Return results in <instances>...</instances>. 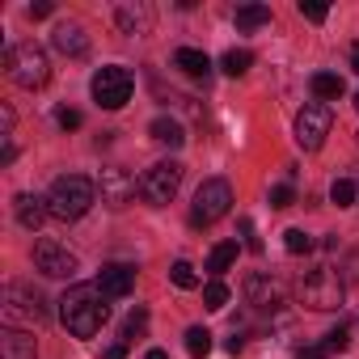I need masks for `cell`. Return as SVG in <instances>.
<instances>
[{
    "label": "cell",
    "instance_id": "e575fe53",
    "mask_svg": "<svg viewBox=\"0 0 359 359\" xmlns=\"http://www.w3.org/2000/svg\"><path fill=\"white\" fill-rule=\"evenodd\" d=\"M102 359H127V342L118 338L114 346H106V351H102Z\"/></svg>",
    "mask_w": 359,
    "mask_h": 359
},
{
    "label": "cell",
    "instance_id": "8d00e7d4",
    "mask_svg": "<svg viewBox=\"0 0 359 359\" xmlns=\"http://www.w3.org/2000/svg\"><path fill=\"white\" fill-rule=\"evenodd\" d=\"M144 359H169V355H165V351H161V346H152V351H148V355H144Z\"/></svg>",
    "mask_w": 359,
    "mask_h": 359
},
{
    "label": "cell",
    "instance_id": "5bb4252c",
    "mask_svg": "<svg viewBox=\"0 0 359 359\" xmlns=\"http://www.w3.org/2000/svg\"><path fill=\"white\" fill-rule=\"evenodd\" d=\"M131 287H135V266H127V262H106L102 266L97 292L106 300H123V296H131Z\"/></svg>",
    "mask_w": 359,
    "mask_h": 359
},
{
    "label": "cell",
    "instance_id": "8992f818",
    "mask_svg": "<svg viewBox=\"0 0 359 359\" xmlns=\"http://www.w3.org/2000/svg\"><path fill=\"white\" fill-rule=\"evenodd\" d=\"M233 212V187L224 177H208V182L195 191V208H191V224L195 229H208L216 220H224Z\"/></svg>",
    "mask_w": 359,
    "mask_h": 359
},
{
    "label": "cell",
    "instance_id": "7402d4cb",
    "mask_svg": "<svg viewBox=\"0 0 359 359\" xmlns=\"http://www.w3.org/2000/svg\"><path fill=\"white\" fill-rule=\"evenodd\" d=\"M233 262H237V241H220V245L212 250V258H208L212 279H220L224 271H233Z\"/></svg>",
    "mask_w": 359,
    "mask_h": 359
},
{
    "label": "cell",
    "instance_id": "277c9868",
    "mask_svg": "<svg viewBox=\"0 0 359 359\" xmlns=\"http://www.w3.org/2000/svg\"><path fill=\"white\" fill-rule=\"evenodd\" d=\"M5 68H9L13 85H22V89H43V85L51 81V60H47V51H43L39 43H18V47H9V51H5Z\"/></svg>",
    "mask_w": 359,
    "mask_h": 359
},
{
    "label": "cell",
    "instance_id": "ba28073f",
    "mask_svg": "<svg viewBox=\"0 0 359 359\" xmlns=\"http://www.w3.org/2000/svg\"><path fill=\"white\" fill-rule=\"evenodd\" d=\"M177 187H182V165H177V161H156L140 177V199L152 203V208H165L177 195Z\"/></svg>",
    "mask_w": 359,
    "mask_h": 359
},
{
    "label": "cell",
    "instance_id": "d6a6232c",
    "mask_svg": "<svg viewBox=\"0 0 359 359\" xmlns=\"http://www.w3.org/2000/svg\"><path fill=\"white\" fill-rule=\"evenodd\" d=\"M300 18H304V22H325L330 9H325V5H304V0H300Z\"/></svg>",
    "mask_w": 359,
    "mask_h": 359
},
{
    "label": "cell",
    "instance_id": "f35d334b",
    "mask_svg": "<svg viewBox=\"0 0 359 359\" xmlns=\"http://www.w3.org/2000/svg\"><path fill=\"white\" fill-rule=\"evenodd\" d=\"M351 68L359 72V47H351Z\"/></svg>",
    "mask_w": 359,
    "mask_h": 359
},
{
    "label": "cell",
    "instance_id": "484cf974",
    "mask_svg": "<svg viewBox=\"0 0 359 359\" xmlns=\"http://www.w3.org/2000/svg\"><path fill=\"white\" fill-rule=\"evenodd\" d=\"M187 351H191L195 359H208V351H212V334H208L203 325H191V330H187Z\"/></svg>",
    "mask_w": 359,
    "mask_h": 359
},
{
    "label": "cell",
    "instance_id": "ffe728a7",
    "mask_svg": "<svg viewBox=\"0 0 359 359\" xmlns=\"http://www.w3.org/2000/svg\"><path fill=\"white\" fill-rule=\"evenodd\" d=\"M148 135H152L156 144H169V148H182V144H187V135H182V123H177V118H169V114L152 118V123H148Z\"/></svg>",
    "mask_w": 359,
    "mask_h": 359
},
{
    "label": "cell",
    "instance_id": "f546056e",
    "mask_svg": "<svg viewBox=\"0 0 359 359\" xmlns=\"http://www.w3.org/2000/svg\"><path fill=\"white\" fill-rule=\"evenodd\" d=\"M144 325H148V313H144V309H135V313H127V321H123V342H131V338H140V334H144Z\"/></svg>",
    "mask_w": 359,
    "mask_h": 359
},
{
    "label": "cell",
    "instance_id": "7a4b0ae2",
    "mask_svg": "<svg viewBox=\"0 0 359 359\" xmlns=\"http://www.w3.org/2000/svg\"><path fill=\"white\" fill-rule=\"evenodd\" d=\"M93 199H97V191H93V182L89 177H81V173H64V177H55L51 182V191H47V212L55 216V220H81L89 208H93Z\"/></svg>",
    "mask_w": 359,
    "mask_h": 359
},
{
    "label": "cell",
    "instance_id": "4dcf8cb0",
    "mask_svg": "<svg viewBox=\"0 0 359 359\" xmlns=\"http://www.w3.org/2000/svg\"><path fill=\"white\" fill-rule=\"evenodd\" d=\"M292 203H296V191H292L287 182H283V187H271V208L283 212V208H292Z\"/></svg>",
    "mask_w": 359,
    "mask_h": 359
},
{
    "label": "cell",
    "instance_id": "836d02e7",
    "mask_svg": "<svg viewBox=\"0 0 359 359\" xmlns=\"http://www.w3.org/2000/svg\"><path fill=\"white\" fill-rule=\"evenodd\" d=\"M241 233H245V250H250V254H262V241H258V233H254V220H241Z\"/></svg>",
    "mask_w": 359,
    "mask_h": 359
},
{
    "label": "cell",
    "instance_id": "ac0fdd59",
    "mask_svg": "<svg viewBox=\"0 0 359 359\" xmlns=\"http://www.w3.org/2000/svg\"><path fill=\"white\" fill-rule=\"evenodd\" d=\"M346 342H351V334L338 325V330H330L321 342H309V346H300V351H296V359H325V355H338V351H346Z\"/></svg>",
    "mask_w": 359,
    "mask_h": 359
},
{
    "label": "cell",
    "instance_id": "2e32d148",
    "mask_svg": "<svg viewBox=\"0 0 359 359\" xmlns=\"http://www.w3.org/2000/svg\"><path fill=\"white\" fill-rule=\"evenodd\" d=\"M13 212H18V224L30 229V233H39L43 220L51 216V212H47V199H39V195H18V199H13Z\"/></svg>",
    "mask_w": 359,
    "mask_h": 359
},
{
    "label": "cell",
    "instance_id": "5b68a950",
    "mask_svg": "<svg viewBox=\"0 0 359 359\" xmlns=\"http://www.w3.org/2000/svg\"><path fill=\"white\" fill-rule=\"evenodd\" d=\"M296 296H300V304H309L313 313H330V309L342 304V275L330 271V266L304 271L300 283H296Z\"/></svg>",
    "mask_w": 359,
    "mask_h": 359
},
{
    "label": "cell",
    "instance_id": "52a82bcc",
    "mask_svg": "<svg viewBox=\"0 0 359 359\" xmlns=\"http://www.w3.org/2000/svg\"><path fill=\"white\" fill-rule=\"evenodd\" d=\"M93 102L102 106V110H123L127 102H131V89H135V81H131V72L123 68V64H110V68H97L93 72Z\"/></svg>",
    "mask_w": 359,
    "mask_h": 359
},
{
    "label": "cell",
    "instance_id": "ab89813d",
    "mask_svg": "<svg viewBox=\"0 0 359 359\" xmlns=\"http://www.w3.org/2000/svg\"><path fill=\"white\" fill-rule=\"evenodd\" d=\"M355 110H359V93H355Z\"/></svg>",
    "mask_w": 359,
    "mask_h": 359
},
{
    "label": "cell",
    "instance_id": "cb8c5ba5",
    "mask_svg": "<svg viewBox=\"0 0 359 359\" xmlns=\"http://www.w3.org/2000/svg\"><path fill=\"white\" fill-rule=\"evenodd\" d=\"M250 64H254V55H250V51H237V47L220 55V72H224V76H245Z\"/></svg>",
    "mask_w": 359,
    "mask_h": 359
},
{
    "label": "cell",
    "instance_id": "6da1fadb",
    "mask_svg": "<svg viewBox=\"0 0 359 359\" xmlns=\"http://www.w3.org/2000/svg\"><path fill=\"white\" fill-rule=\"evenodd\" d=\"M106 317H110V309H106V296L97 292V283H76L60 300V321L76 338H93L106 325Z\"/></svg>",
    "mask_w": 359,
    "mask_h": 359
},
{
    "label": "cell",
    "instance_id": "d6986e66",
    "mask_svg": "<svg viewBox=\"0 0 359 359\" xmlns=\"http://www.w3.org/2000/svg\"><path fill=\"white\" fill-rule=\"evenodd\" d=\"M173 68L187 72L191 81H208V76H212V60H208L203 51H195V47H182V51H177V55H173Z\"/></svg>",
    "mask_w": 359,
    "mask_h": 359
},
{
    "label": "cell",
    "instance_id": "f1b7e54d",
    "mask_svg": "<svg viewBox=\"0 0 359 359\" xmlns=\"http://www.w3.org/2000/svg\"><path fill=\"white\" fill-rule=\"evenodd\" d=\"M283 245H287V254H309L313 250V237L304 229H287L283 233Z\"/></svg>",
    "mask_w": 359,
    "mask_h": 359
},
{
    "label": "cell",
    "instance_id": "1f68e13d",
    "mask_svg": "<svg viewBox=\"0 0 359 359\" xmlns=\"http://www.w3.org/2000/svg\"><path fill=\"white\" fill-rule=\"evenodd\" d=\"M55 123H60L64 131H76V127H81V110H68V106H64V110H55Z\"/></svg>",
    "mask_w": 359,
    "mask_h": 359
},
{
    "label": "cell",
    "instance_id": "74e56055",
    "mask_svg": "<svg viewBox=\"0 0 359 359\" xmlns=\"http://www.w3.org/2000/svg\"><path fill=\"white\" fill-rule=\"evenodd\" d=\"M351 279H359V254L351 258Z\"/></svg>",
    "mask_w": 359,
    "mask_h": 359
},
{
    "label": "cell",
    "instance_id": "3957f363",
    "mask_svg": "<svg viewBox=\"0 0 359 359\" xmlns=\"http://www.w3.org/2000/svg\"><path fill=\"white\" fill-rule=\"evenodd\" d=\"M0 317H5L9 330H18V325H30L34 330V325H47L51 309H47L43 292H34L30 283H9L5 296H0Z\"/></svg>",
    "mask_w": 359,
    "mask_h": 359
},
{
    "label": "cell",
    "instance_id": "e0dca14e",
    "mask_svg": "<svg viewBox=\"0 0 359 359\" xmlns=\"http://www.w3.org/2000/svg\"><path fill=\"white\" fill-rule=\"evenodd\" d=\"M0 359H39V346H34V338L26 330L5 325V334H0Z\"/></svg>",
    "mask_w": 359,
    "mask_h": 359
},
{
    "label": "cell",
    "instance_id": "4fadbf2b",
    "mask_svg": "<svg viewBox=\"0 0 359 359\" xmlns=\"http://www.w3.org/2000/svg\"><path fill=\"white\" fill-rule=\"evenodd\" d=\"M152 22H156V13L144 0H118L114 5V26L123 34H152Z\"/></svg>",
    "mask_w": 359,
    "mask_h": 359
},
{
    "label": "cell",
    "instance_id": "7c38bea8",
    "mask_svg": "<svg viewBox=\"0 0 359 359\" xmlns=\"http://www.w3.org/2000/svg\"><path fill=\"white\" fill-rule=\"evenodd\" d=\"M135 195H140L135 173H127V169H102V203H110V208H127Z\"/></svg>",
    "mask_w": 359,
    "mask_h": 359
},
{
    "label": "cell",
    "instance_id": "d590c367",
    "mask_svg": "<svg viewBox=\"0 0 359 359\" xmlns=\"http://www.w3.org/2000/svg\"><path fill=\"white\" fill-rule=\"evenodd\" d=\"M30 18H34V22H43V18H51V5H47V0H43V5H30Z\"/></svg>",
    "mask_w": 359,
    "mask_h": 359
},
{
    "label": "cell",
    "instance_id": "30bf717a",
    "mask_svg": "<svg viewBox=\"0 0 359 359\" xmlns=\"http://www.w3.org/2000/svg\"><path fill=\"white\" fill-rule=\"evenodd\" d=\"M34 266L47 275V279H72L76 275V254L68 250V245H60V241H34Z\"/></svg>",
    "mask_w": 359,
    "mask_h": 359
},
{
    "label": "cell",
    "instance_id": "83f0119b",
    "mask_svg": "<svg viewBox=\"0 0 359 359\" xmlns=\"http://www.w3.org/2000/svg\"><path fill=\"white\" fill-rule=\"evenodd\" d=\"M203 304H208L212 313H220V309L229 304V287H224L220 279H212V283H203Z\"/></svg>",
    "mask_w": 359,
    "mask_h": 359
},
{
    "label": "cell",
    "instance_id": "44dd1931",
    "mask_svg": "<svg viewBox=\"0 0 359 359\" xmlns=\"http://www.w3.org/2000/svg\"><path fill=\"white\" fill-rule=\"evenodd\" d=\"M309 85H313V93H317V102H325V106L342 97V76H338V72H317V76H313Z\"/></svg>",
    "mask_w": 359,
    "mask_h": 359
},
{
    "label": "cell",
    "instance_id": "9a60e30c",
    "mask_svg": "<svg viewBox=\"0 0 359 359\" xmlns=\"http://www.w3.org/2000/svg\"><path fill=\"white\" fill-rule=\"evenodd\" d=\"M51 43H55V51H60V55H68V60H81V55H89V34H85L76 22H64V26H55Z\"/></svg>",
    "mask_w": 359,
    "mask_h": 359
},
{
    "label": "cell",
    "instance_id": "9c48e42d",
    "mask_svg": "<svg viewBox=\"0 0 359 359\" xmlns=\"http://www.w3.org/2000/svg\"><path fill=\"white\" fill-rule=\"evenodd\" d=\"M330 127H334V110H330L325 102H309V106L296 114V144H300L304 152H317V148L325 144Z\"/></svg>",
    "mask_w": 359,
    "mask_h": 359
},
{
    "label": "cell",
    "instance_id": "603a6c76",
    "mask_svg": "<svg viewBox=\"0 0 359 359\" xmlns=\"http://www.w3.org/2000/svg\"><path fill=\"white\" fill-rule=\"evenodd\" d=\"M233 22H237V30H258V26L271 22V9H266V5H241V9L233 13Z\"/></svg>",
    "mask_w": 359,
    "mask_h": 359
},
{
    "label": "cell",
    "instance_id": "4316f807",
    "mask_svg": "<svg viewBox=\"0 0 359 359\" xmlns=\"http://www.w3.org/2000/svg\"><path fill=\"white\" fill-rule=\"evenodd\" d=\"M169 279L182 287V292H195V287H199V275H195V266H191V262H173Z\"/></svg>",
    "mask_w": 359,
    "mask_h": 359
},
{
    "label": "cell",
    "instance_id": "d4e9b609",
    "mask_svg": "<svg viewBox=\"0 0 359 359\" xmlns=\"http://www.w3.org/2000/svg\"><path fill=\"white\" fill-rule=\"evenodd\" d=\"M355 177H334V187H330V203L334 208H355Z\"/></svg>",
    "mask_w": 359,
    "mask_h": 359
},
{
    "label": "cell",
    "instance_id": "8fae6325",
    "mask_svg": "<svg viewBox=\"0 0 359 359\" xmlns=\"http://www.w3.org/2000/svg\"><path fill=\"white\" fill-rule=\"evenodd\" d=\"M245 300H250L254 309H262V313H275V309H283L287 287H283V279H275V275L258 271V275H250V279H245Z\"/></svg>",
    "mask_w": 359,
    "mask_h": 359
}]
</instances>
